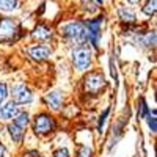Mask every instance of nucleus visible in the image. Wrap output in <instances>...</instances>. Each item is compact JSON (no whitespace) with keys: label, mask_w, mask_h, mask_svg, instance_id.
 <instances>
[{"label":"nucleus","mask_w":157,"mask_h":157,"mask_svg":"<svg viewBox=\"0 0 157 157\" xmlns=\"http://www.w3.org/2000/svg\"><path fill=\"white\" fill-rule=\"evenodd\" d=\"M61 36L74 47L88 43L85 24L78 22V21H72V22H68V24L61 25Z\"/></svg>","instance_id":"1"},{"label":"nucleus","mask_w":157,"mask_h":157,"mask_svg":"<svg viewBox=\"0 0 157 157\" xmlns=\"http://www.w3.org/2000/svg\"><path fill=\"white\" fill-rule=\"evenodd\" d=\"M107 86V80L101 71H90L82 80V90L86 96H98Z\"/></svg>","instance_id":"2"},{"label":"nucleus","mask_w":157,"mask_h":157,"mask_svg":"<svg viewBox=\"0 0 157 157\" xmlns=\"http://www.w3.org/2000/svg\"><path fill=\"white\" fill-rule=\"evenodd\" d=\"M32 126H33L35 135H38V137H46V135H50V134L55 132L57 121H55V118L52 116L50 113L41 112V113H36V115H35Z\"/></svg>","instance_id":"3"},{"label":"nucleus","mask_w":157,"mask_h":157,"mask_svg":"<svg viewBox=\"0 0 157 157\" xmlns=\"http://www.w3.org/2000/svg\"><path fill=\"white\" fill-rule=\"evenodd\" d=\"M91 60H93V54L88 44H82V46H75L71 52V61L72 66L78 71V72H85L88 71V68L91 66Z\"/></svg>","instance_id":"4"},{"label":"nucleus","mask_w":157,"mask_h":157,"mask_svg":"<svg viewBox=\"0 0 157 157\" xmlns=\"http://www.w3.org/2000/svg\"><path fill=\"white\" fill-rule=\"evenodd\" d=\"M19 22L14 19H10V17H3L0 19V41H5V43H11V41H16L19 38Z\"/></svg>","instance_id":"5"},{"label":"nucleus","mask_w":157,"mask_h":157,"mask_svg":"<svg viewBox=\"0 0 157 157\" xmlns=\"http://www.w3.org/2000/svg\"><path fill=\"white\" fill-rule=\"evenodd\" d=\"M10 96L13 98V102L22 104V105L33 102V94H32V91H30L27 86H25L24 83H16V85H13V86H11V91H10Z\"/></svg>","instance_id":"6"},{"label":"nucleus","mask_w":157,"mask_h":157,"mask_svg":"<svg viewBox=\"0 0 157 157\" xmlns=\"http://www.w3.org/2000/svg\"><path fill=\"white\" fill-rule=\"evenodd\" d=\"M104 17H96L91 19L85 24V30H86V39L93 44L94 47H99V39H101V27H102Z\"/></svg>","instance_id":"7"},{"label":"nucleus","mask_w":157,"mask_h":157,"mask_svg":"<svg viewBox=\"0 0 157 157\" xmlns=\"http://www.w3.org/2000/svg\"><path fill=\"white\" fill-rule=\"evenodd\" d=\"M44 102L50 110L58 112L63 105V102H64V93L60 90H52L44 96Z\"/></svg>","instance_id":"8"},{"label":"nucleus","mask_w":157,"mask_h":157,"mask_svg":"<svg viewBox=\"0 0 157 157\" xmlns=\"http://www.w3.org/2000/svg\"><path fill=\"white\" fill-rule=\"evenodd\" d=\"M27 52H29V57L32 60H35V61H46L50 57V54H52V49L49 46H44V44H35V46L29 47Z\"/></svg>","instance_id":"9"},{"label":"nucleus","mask_w":157,"mask_h":157,"mask_svg":"<svg viewBox=\"0 0 157 157\" xmlns=\"http://www.w3.org/2000/svg\"><path fill=\"white\" fill-rule=\"evenodd\" d=\"M135 43L146 49H155L157 47V32H146L135 35Z\"/></svg>","instance_id":"10"},{"label":"nucleus","mask_w":157,"mask_h":157,"mask_svg":"<svg viewBox=\"0 0 157 157\" xmlns=\"http://www.w3.org/2000/svg\"><path fill=\"white\" fill-rule=\"evenodd\" d=\"M19 113V107L16 102H5L0 105V120L3 121H10V120H14Z\"/></svg>","instance_id":"11"},{"label":"nucleus","mask_w":157,"mask_h":157,"mask_svg":"<svg viewBox=\"0 0 157 157\" xmlns=\"http://www.w3.org/2000/svg\"><path fill=\"white\" fill-rule=\"evenodd\" d=\"M52 35H54V33H52V30L47 27V25H38V27L32 32V38L33 39H36V41H49V39L52 38Z\"/></svg>","instance_id":"12"},{"label":"nucleus","mask_w":157,"mask_h":157,"mask_svg":"<svg viewBox=\"0 0 157 157\" xmlns=\"http://www.w3.org/2000/svg\"><path fill=\"white\" fill-rule=\"evenodd\" d=\"M123 126H124V121H118L116 124H113L112 127V138H110V143H109V151L112 152V149L116 146L118 140L123 137Z\"/></svg>","instance_id":"13"},{"label":"nucleus","mask_w":157,"mask_h":157,"mask_svg":"<svg viewBox=\"0 0 157 157\" xmlns=\"http://www.w3.org/2000/svg\"><path fill=\"white\" fill-rule=\"evenodd\" d=\"M25 129L16 126L14 123L13 124H8V134H10V138L14 141V143H22L24 137H25V132H24Z\"/></svg>","instance_id":"14"},{"label":"nucleus","mask_w":157,"mask_h":157,"mask_svg":"<svg viewBox=\"0 0 157 157\" xmlns=\"http://www.w3.org/2000/svg\"><path fill=\"white\" fill-rule=\"evenodd\" d=\"M118 16H120V19L123 21V22H126V24H132V22H135V13L132 11V10H129V8H126V6H118Z\"/></svg>","instance_id":"15"},{"label":"nucleus","mask_w":157,"mask_h":157,"mask_svg":"<svg viewBox=\"0 0 157 157\" xmlns=\"http://www.w3.org/2000/svg\"><path fill=\"white\" fill-rule=\"evenodd\" d=\"M13 123H14L16 126H19V127H22V129H25L30 124V115H29V112H19Z\"/></svg>","instance_id":"16"},{"label":"nucleus","mask_w":157,"mask_h":157,"mask_svg":"<svg viewBox=\"0 0 157 157\" xmlns=\"http://www.w3.org/2000/svg\"><path fill=\"white\" fill-rule=\"evenodd\" d=\"M19 6V0H0V11L10 13Z\"/></svg>","instance_id":"17"},{"label":"nucleus","mask_w":157,"mask_h":157,"mask_svg":"<svg viewBox=\"0 0 157 157\" xmlns=\"http://www.w3.org/2000/svg\"><path fill=\"white\" fill-rule=\"evenodd\" d=\"M143 13H145L146 16H152L157 13V0H148L143 6Z\"/></svg>","instance_id":"18"},{"label":"nucleus","mask_w":157,"mask_h":157,"mask_svg":"<svg viewBox=\"0 0 157 157\" xmlns=\"http://www.w3.org/2000/svg\"><path fill=\"white\" fill-rule=\"evenodd\" d=\"M110 113V107H107L105 110L102 112V115L99 116V120H98V132L102 134V130H104V124H105V120H107V116Z\"/></svg>","instance_id":"19"},{"label":"nucleus","mask_w":157,"mask_h":157,"mask_svg":"<svg viewBox=\"0 0 157 157\" xmlns=\"http://www.w3.org/2000/svg\"><path fill=\"white\" fill-rule=\"evenodd\" d=\"M91 148L90 146H86V145H80L78 146V149H77V154H75V157H91Z\"/></svg>","instance_id":"20"},{"label":"nucleus","mask_w":157,"mask_h":157,"mask_svg":"<svg viewBox=\"0 0 157 157\" xmlns=\"http://www.w3.org/2000/svg\"><path fill=\"white\" fill-rule=\"evenodd\" d=\"M10 96V93H8V85L5 83V82H0V105L6 101V98Z\"/></svg>","instance_id":"21"},{"label":"nucleus","mask_w":157,"mask_h":157,"mask_svg":"<svg viewBox=\"0 0 157 157\" xmlns=\"http://www.w3.org/2000/svg\"><path fill=\"white\" fill-rule=\"evenodd\" d=\"M52 157H71V154H69V149L68 148H58V149L54 151Z\"/></svg>","instance_id":"22"},{"label":"nucleus","mask_w":157,"mask_h":157,"mask_svg":"<svg viewBox=\"0 0 157 157\" xmlns=\"http://www.w3.org/2000/svg\"><path fill=\"white\" fill-rule=\"evenodd\" d=\"M146 123H148V127L151 129V132L157 134V120L152 116H146Z\"/></svg>","instance_id":"23"},{"label":"nucleus","mask_w":157,"mask_h":157,"mask_svg":"<svg viewBox=\"0 0 157 157\" xmlns=\"http://www.w3.org/2000/svg\"><path fill=\"white\" fill-rule=\"evenodd\" d=\"M140 105H141V107H140V110H141V113H140V115H141V116H145V118H146V116H149V113H148L149 110H148V107H146V102L143 101V99L140 101Z\"/></svg>","instance_id":"24"},{"label":"nucleus","mask_w":157,"mask_h":157,"mask_svg":"<svg viewBox=\"0 0 157 157\" xmlns=\"http://www.w3.org/2000/svg\"><path fill=\"white\" fill-rule=\"evenodd\" d=\"M0 157H6V149L2 143H0Z\"/></svg>","instance_id":"25"},{"label":"nucleus","mask_w":157,"mask_h":157,"mask_svg":"<svg viewBox=\"0 0 157 157\" xmlns=\"http://www.w3.org/2000/svg\"><path fill=\"white\" fill-rule=\"evenodd\" d=\"M129 2H130V3H140L141 0H129Z\"/></svg>","instance_id":"26"},{"label":"nucleus","mask_w":157,"mask_h":157,"mask_svg":"<svg viewBox=\"0 0 157 157\" xmlns=\"http://www.w3.org/2000/svg\"><path fill=\"white\" fill-rule=\"evenodd\" d=\"M96 2H98V3H102V2H104V0H96Z\"/></svg>","instance_id":"27"},{"label":"nucleus","mask_w":157,"mask_h":157,"mask_svg":"<svg viewBox=\"0 0 157 157\" xmlns=\"http://www.w3.org/2000/svg\"><path fill=\"white\" fill-rule=\"evenodd\" d=\"M155 115H157V110H155Z\"/></svg>","instance_id":"28"}]
</instances>
